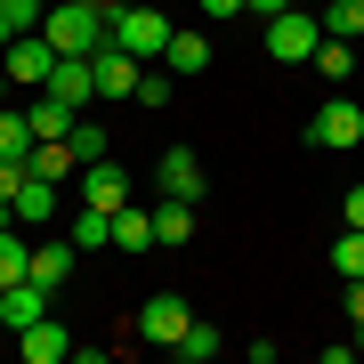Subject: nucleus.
<instances>
[{
  "label": "nucleus",
  "instance_id": "1",
  "mask_svg": "<svg viewBox=\"0 0 364 364\" xmlns=\"http://www.w3.org/2000/svg\"><path fill=\"white\" fill-rule=\"evenodd\" d=\"M170 33H178V25H170V9H146V0H122V9H114V41H122L130 57H162Z\"/></svg>",
  "mask_w": 364,
  "mask_h": 364
},
{
  "label": "nucleus",
  "instance_id": "2",
  "mask_svg": "<svg viewBox=\"0 0 364 364\" xmlns=\"http://www.w3.org/2000/svg\"><path fill=\"white\" fill-rule=\"evenodd\" d=\"M316 49H324L316 9H284V16H267V57H275V65H308Z\"/></svg>",
  "mask_w": 364,
  "mask_h": 364
},
{
  "label": "nucleus",
  "instance_id": "3",
  "mask_svg": "<svg viewBox=\"0 0 364 364\" xmlns=\"http://www.w3.org/2000/svg\"><path fill=\"white\" fill-rule=\"evenodd\" d=\"M0 73H9V81H25V90H49V73H57L49 33H16L9 49H0Z\"/></svg>",
  "mask_w": 364,
  "mask_h": 364
},
{
  "label": "nucleus",
  "instance_id": "4",
  "mask_svg": "<svg viewBox=\"0 0 364 364\" xmlns=\"http://www.w3.org/2000/svg\"><path fill=\"white\" fill-rule=\"evenodd\" d=\"M308 146H332V154L340 146H364V105L356 97H324L316 122H308Z\"/></svg>",
  "mask_w": 364,
  "mask_h": 364
},
{
  "label": "nucleus",
  "instance_id": "5",
  "mask_svg": "<svg viewBox=\"0 0 364 364\" xmlns=\"http://www.w3.org/2000/svg\"><path fill=\"white\" fill-rule=\"evenodd\" d=\"M90 65H97V97H138V81H146V57H130L122 41H105Z\"/></svg>",
  "mask_w": 364,
  "mask_h": 364
},
{
  "label": "nucleus",
  "instance_id": "6",
  "mask_svg": "<svg viewBox=\"0 0 364 364\" xmlns=\"http://www.w3.org/2000/svg\"><path fill=\"white\" fill-rule=\"evenodd\" d=\"M186 324H195V308H186L178 291H154V299L138 308V340H154V348H170V340H178Z\"/></svg>",
  "mask_w": 364,
  "mask_h": 364
},
{
  "label": "nucleus",
  "instance_id": "7",
  "mask_svg": "<svg viewBox=\"0 0 364 364\" xmlns=\"http://www.w3.org/2000/svg\"><path fill=\"white\" fill-rule=\"evenodd\" d=\"M81 203H97V210H122V203H130V170H122L114 154H105V162H81Z\"/></svg>",
  "mask_w": 364,
  "mask_h": 364
},
{
  "label": "nucleus",
  "instance_id": "8",
  "mask_svg": "<svg viewBox=\"0 0 364 364\" xmlns=\"http://www.w3.org/2000/svg\"><path fill=\"white\" fill-rule=\"evenodd\" d=\"M154 178H162V195H170V203H203V195H210V178H203V162L186 154V146H170Z\"/></svg>",
  "mask_w": 364,
  "mask_h": 364
},
{
  "label": "nucleus",
  "instance_id": "9",
  "mask_svg": "<svg viewBox=\"0 0 364 364\" xmlns=\"http://www.w3.org/2000/svg\"><path fill=\"white\" fill-rule=\"evenodd\" d=\"M41 316H49V284H33V275H25V284H9V291H0V332H25V324H41Z\"/></svg>",
  "mask_w": 364,
  "mask_h": 364
},
{
  "label": "nucleus",
  "instance_id": "10",
  "mask_svg": "<svg viewBox=\"0 0 364 364\" xmlns=\"http://www.w3.org/2000/svg\"><path fill=\"white\" fill-rule=\"evenodd\" d=\"M90 114V105H65L57 90H33V105H25V122H33V146L41 138H73V122Z\"/></svg>",
  "mask_w": 364,
  "mask_h": 364
},
{
  "label": "nucleus",
  "instance_id": "11",
  "mask_svg": "<svg viewBox=\"0 0 364 364\" xmlns=\"http://www.w3.org/2000/svg\"><path fill=\"white\" fill-rule=\"evenodd\" d=\"M16 356H25V364H65V356H73V332L57 324V316H41V324L16 332Z\"/></svg>",
  "mask_w": 364,
  "mask_h": 364
},
{
  "label": "nucleus",
  "instance_id": "12",
  "mask_svg": "<svg viewBox=\"0 0 364 364\" xmlns=\"http://www.w3.org/2000/svg\"><path fill=\"white\" fill-rule=\"evenodd\" d=\"M73 259H81V243H73V235H41V243H33V284H65V275H73Z\"/></svg>",
  "mask_w": 364,
  "mask_h": 364
},
{
  "label": "nucleus",
  "instance_id": "13",
  "mask_svg": "<svg viewBox=\"0 0 364 364\" xmlns=\"http://www.w3.org/2000/svg\"><path fill=\"white\" fill-rule=\"evenodd\" d=\"M49 219H57V178L33 170V178L16 186V227H41V235H49Z\"/></svg>",
  "mask_w": 364,
  "mask_h": 364
},
{
  "label": "nucleus",
  "instance_id": "14",
  "mask_svg": "<svg viewBox=\"0 0 364 364\" xmlns=\"http://www.w3.org/2000/svg\"><path fill=\"white\" fill-rule=\"evenodd\" d=\"M49 90L65 97V105H90V97H97V65H90V57H57Z\"/></svg>",
  "mask_w": 364,
  "mask_h": 364
},
{
  "label": "nucleus",
  "instance_id": "15",
  "mask_svg": "<svg viewBox=\"0 0 364 364\" xmlns=\"http://www.w3.org/2000/svg\"><path fill=\"white\" fill-rule=\"evenodd\" d=\"M219 348H227V332H219V324H203V316H195L178 340H170V356H178V364H210Z\"/></svg>",
  "mask_w": 364,
  "mask_h": 364
},
{
  "label": "nucleus",
  "instance_id": "16",
  "mask_svg": "<svg viewBox=\"0 0 364 364\" xmlns=\"http://www.w3.org/2000/svg\"><path fill=\"white\" fill-rule=\"evenodd\" d=\"M25 275H33V235L25 227H0V291L25 284Z\"/></svg>",
  "mask_w": 364,
  "mask_h": 364
},
{
  "label": "nucleus",
  "instance_id": "17",
  "mask_svg": "<svg viewBox=\"0 0 364 364\" xmlns=\"http://www.w3.org/2000/svg\"><path fill=\"white\" fill-rule=\"evenodd\" d=\"M0 162H33V122H25V105H0Z\"/></svg>",
  "mask_w": 364,
  "mask_h": 364
},
{
  "label": "nucleus",
  "instance_id": "18",
  "mask_svg": "<svg viewBox=\"0 0 364 364\" xmlns=\"http://www.w3.org/2000/svg\"><path fill=\"white\" fill-rule=\"evenodd\" d=\"M162 65H170V73H203V65H210V41L178 25V33H170V49H162Z\"/></svg>",
  "mask_w": 364,
  "mask_h": 364
},
{
  "label": "nucleus",
  "instance_id": "19",
  "mask_svg": "<svg viewBox=\"0 0 364 364\" xmlns=\"http://www.w3.org/2000/svg\"><path fill=\"white\" fill-rule=\"evenodd\" d=\"M114 251H154V210H114Z\"/></svg>",
  "mask_w": 364,
  "mask_h": 364
},
{
  "label": "nucleus",
  "instance_id": "20",
  "mask_svg": "<svg viewBox=\"0 0 364 364\" xmlns=\"http://www.w3.org/2000/svg\"><path fill=\"white\" fill-rule=\"evenodd\" d=\"M316 25H324L332 41H364V0H324V9H316Z\"/></svg>",
  "mask_w": 364,
  "mask_h": 364
},
{
  "label": "nucleus",
  "instance_id": "21",
  "mask_svg": "<svg viewBox=\"0 0 364 364\" xmlns=\"http://www.w3.org/2000/svg\"><path fill=\"white\" fill-rule=\"evenodd\" d=\"M65 235H73V243H81V251H97V243H114V210H97V203H81Z\"/></svg>",
  "mask_w": 364,
  "mask_h": 364
},
{
  "label": "nucleus",
  "instance_id": "22",
  "mask_svg": "<svg viewBox=\"0 0 364 364\" xmlns=\"http://www.w3.org/2000/svg\"><path fill=\"white\" fill-rule=\"evenodd\" d=\"M186 235H195V203H170V195H162V210H154V243L178 251Z\"/></svg>",
  "mask_w": 364,
  "mask_h": 364
},
{
  "label": "nucleus",
  "instance_id": "23",
  "mask_svg": "<svg viewBox=\"0 0 364 364\" xmlns=\"http://www.w3.org/2000/svg\"><path fill=\"white\" fill-rule=\"evenodd\" d=\"M308 65L324 73V81H348V73H356V41H332V33H324V49H316Z\"/></svg>",
  "mask_w": 364,
  "mask_h": 364
},
{
  "label": "nucleus",
  "instance_id": "24",
  "mask_svg": "<svg viewBox=\"0 0 364 364\" xmlns=\"http://www.w3.org/2000/svg\"><path fill=\"white\" fill-rule=\"evenodd\" d=\"M0 16H9V33H41V16H49V0H0Z\"/></svg>",
  "mask_w": 364,
  "mask_h": 364
},
{
  "label": "nucleus",
  "instance_id": "25",
  "mask_svg": "<svg viewBox=\"0 0 364 364\" xmlns=\"http://www.w3.org/2000/svg\"><path fill=\"white\" fill-rule=\"evenodd\" d=\"M105 146H114V138H105L97 122L81 114V122H73V154H81V162H105Z\"/></svg>",
  "mask_w": 364,
  "mask_h": 364
},
{
  "label": "nucleus",
  "instance_id": "26",
  "mask_svg": "<svg viewBox=\"0 0 364 364\" xmlns=\"http://www.w3.org/2000/svg\"><path fill=\"white\" fill-rule=\"evenodd\" d=\"M332 267H340V275H364V227H348V235L332 243Z\"/></svg>",
  "mask_w": 364,
  "mask_h": 364
},
{
  "label": "nucleus",
  "instance_id": "27",
  "mask_svg": "<svg viewBox=\"0 0 364 364\" xmlns=\"http://www.w3.org/2000/svg\"><path fill=\"white\" fill-rule=\"evenodd\" d=\"M138 105H154V114H162V105H170V73H146V81H138Z\"/></svg>",
  "mask_w": 364,
  "mask_h": 364
},
{
  "label": "nucleus",
  "instance_id": "28",
  "mask_svg": "<svg viewBox=\"0 0 364 364\" xmlns=\"http://www.w3.org/2000/svg\"><path fill=\"white\" fill-rule=\"evenodd\" d=\"M33 178V162H0V203H16V186Z\"/></svg>",
  "mask_w": 364,
  "mask_h": 364
},
{
  "label": "nucleus",
  "instance_id": "29",
  "mask_svg": "<svg viewBox=\"0 0 364 364\" xmlns=\"http://www.w3.org/2000/svg\"><path fill=\"white\" fill-rule=\"evenodd\" d=\"M195 9H203V16H251L243 0H195Z\"/></svg>",
  "mask_w": 364,
  "mask_h": 364
},
{
  "label": "nucleus",
  "instance_id": "30",
  "mask_svg": "<svg viewBox=\"0 0 364 364\" xmlns=\"http://www.w3.org/2000/svg\"><path fill=\"white\" fill-rule=\"evenodd\" d=\"M340 219H348V227H364V186H348V203H340Z\"/></svg>",
  "mask_w": 364,
  "mask_h": 364
},
{
  "label": "nucleus",
  "instance_id": "31",
  "mask_svg": "<svg viewBox=\"0 0 364 364\" xmlns=\"http://www.w3.org/2000/svg\"><path fill=\"white\" fill-rule=\"evenodd\" d=\"M243 9H251V16H284L291 0H243Z\"/></svg>",
  "mask_w": 364,
  "mask_h": 364
},
{
  "label": "nucleus",
  "instance_id": "32",
  "mask_svg": "<svg viewBox=\"0 0 364 364\" xmlns=\"http://www.w3.org/2000/svg\"><path fill=\"white\" fill-rule=\"evenodd\" d=\"M9 41H16V33H9V16H0V49H9Z\"/></svg>",
  "mask_w": 364,
  "mask_h": 364
},
{
  "label": "nucleus",
  "instance_id": "33",
  "mask_svg": "<svg viewBox=\"0 0 364 364\" xmlns=\"http://www.w3.org/2000/svg\"><path fill=\"white\" fill-rule=\"evenodd\" d=\"M291 9H324V0H291Z\"/></svg>",
  "mask_w": 364,
  "mask_h": 364
},
{
  "label": "nucleus",
  "instance_id": "34",
  "mask_svg": "<svg viewBox=\"0 0 364 364\" xmlns=\"http://www.w3.org/2000/svg\"><path fill=\"white\" fill-rule=\"evenodd\" d=\"M0 105H9V73H0Z\"/></svg>",
  "mask_w": 364,
  "mask_h": 364
},
{
  "label": "nucleus",
  "instance_id": "35",
  "mask_svg": "<svg viewBox=\"0 0 364 364\" xmlns=\"http://www.w3.org/2000/svg\"><path fill=\"white\" fill-rule=\"evenodd\" d=\"M356 348H364V316H356Z\"/></svg>",
  "mask_w": 364,
  "mask_h": 364
}]
</instances>
